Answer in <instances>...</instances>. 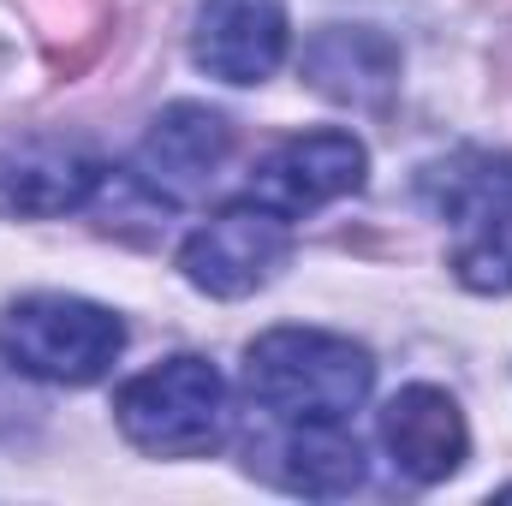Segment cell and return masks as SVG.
Here are the masks:
<instances>
[{
    "label": "cell",
    "instance_id": "7",
    "mask_svg": "<svg viewBox=\"0 0 512 506\" xmlns=\"http://www.w3.org/2000/svg\"><path fill=\"white\" fill-rule=\"evenodd\" d=\"M292 42L280 0H203L191 30V60L221 84H262L280 72Z\"/></svg>",
    "mask_w": 512,
    "mask_h": 506
},
{
    "label": "cell",
    "instance_id": "9",
    "mask_svg": "<svg viewBox=\"0 0 512 506\" xmlns=\"http://www.w3.org/2000/svg\"><path fill=\"white\" fill-rule=\"evenodd\" d=\"M227 149H233V126L215 114V108H203V102H173L149 137L137 143V185L143 191H155L161 203H185V197H197L215 173H221V161H227Z\"/></svg>",
    "mask_w": 512,
    "mask_h": 506
},
{
    "label": "cell",
    "instance_id": "11",
    "mask_svg": "<svg viewBox=\"0 0 512 506\" xmlns=\"http://www.w3.org/2000/svg\"><path fill=\"white\" fill-rule=\"evenodd\" d=\"M304 78L310 90L352 102V108H382L399 84V48L370 24H328L304 48Z\"/></svg>",
    "mask_w": 512,
    "mask_h": 506
},
{
    "label": "cell",
    "instance_id": "10",
    "mask_svg": "<svg viewBox=\"0 0 512 506\" xmlns=\"http://www.w3.org/2000/svg\"><path fill=\"white\" fill-rule=\"evenodd\" d=\"M108 167L60 137H24L0 149V209L6 215H72L102 191Z\"/></svg>",
    "mask_w": 512,
    "mask_h": 506
},
{
    "label": "cell",
    "instance_id": "1",
    "mask_svg": "<svg viewBox=\"0 0 512 506\" xmlns=\"http://www.w3.org/2000/svg\"><path fill=\"white\" fill-rule=\"evenodd\" d=\"M376 387V364L346 334L322 328H274L245 352V393L274 429L298 423H346Z\"/></svg>",
    "mask_w": 512,
    "mask_h": 506
},
{
    "label": "cell",
    "instance_id": "8",
    "mask_svg": "<svg viewBox=\"0 0 512 506\" xmlns=\"http://www.w3.org/2000/svg\"><path fill=\"white\" fill-rule=\"evenodd\" d=\"M382 447H387V459H393V471H399L405 483H423V489H429V483H447V477L465 465L471 429H465V411H459V399H453L447 387L417 381V387H399V393L387 399Z\"/></svg>",
    "mask_w": 512,
    "mask_h": 506
},
{
    "label": "cell",
    "instance_id": "5",
    "mask_svg": "<svg viewBox=\"0 0 512 506\" xmlns=\"http://www.w3.org/2000/svg\"><path fill=\"white\" fill-rule=\"evenodd\" d=\"M286 262H292V221L274 215L268 203H233L185 239L179 274L209 298H251Z\"/></svg>",
    "mask_w": 512,
    "mask_h": 506
},
{
    "label": "cell",
    "instance_id": "6",
    "mask_svg": "<svg viewBox=\"0 0 512 506\" xmlns=\"http://www.w3.org/2000/svg\"><path fill=\"white\" fill-rule=\"evenodd\" d=\"M364 173H370V155L352 131H304V137H286L251 179V197L268 203L274 215L298 221L322 203H340L352 191H364Z\"/></svg>",
    "mask_w": 512,
    "mask_h": 506
},
{
    "label": "cell",
    "instance_id": "3",
    "mask_svg": "<svg viewBox=\"0 0 512 506\" xmlns=\"http://www.w3.org/2000/svg\"><path fill=\"white\" fill-rule=\"evenodd\" d=\"M114 423L155 459H203L227 441V381L209 358H167L114 393Z\"/></svg>",
    "mask_w": 512,
    "mask_h": 506
},
{
    "label": "cell",
    "instance_id": "4",
    "mask_svg": "<svg viewBox=\"0 0 512 506\" xmlns=\"http://www.w3.org/2000/svg\"><path fill=\"white\" fill-rule=\"evenodd\" d=\"M120 352H126V322L90 298L36 292V298L6 304V316H0V358L24 376L54 381V387L102 381Z\"/></svg>",
    "mask_w": 512,
    "mask_h": 506
},
{
    "label": "cell",
    "instance_id": "2",
    "mask_svg": "<svg viewBox=\"0 0 512 506\" xmlns=\"http://www.w3.org/2000/svg\"><path fill=\"white\" fill-rule=\"evenodd\" d=\"M423 203L447 221V268L471 292H512V155L459 149L423 167Z\"/></svg>",
    "mask_w": 512,
    "mask_h": 506
},
{
    "label": "cell",
    "instance_id": "12",
    "mask_svg": "<svg viewBox=\"0 0 512 506\" xmlns=\"http://www.w3.org/2000/svg\"><path fill=\"white\" fill-rule=\"evenodd\" d=\"M364 441L346 429V423H298V429H280L274 453H268V477L292 495H316V501H334V495H352L364 483Z\"/></svg>",
    "mask_w": 512,
    "mask_h": 506
}]
</instances>
